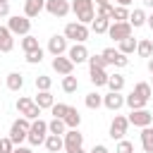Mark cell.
Instances as JSON below:
<instances>
[{"instance_id": "cell-1", "label": "cell", "mask_w": 153, "mask_h": 153, "mask_svg": "<svg viewBox=\"0 0 153 153\" xmlns=\"http://www.w3.org/2000/svg\"><path fill=\"white\" fill-rule=\"evenodd\" d=\"M72 12L76 14V22H81V24H91L96 19L93 0H72Z\"/></svg>"}, {"instance_id": "cell-2", "label": "cell", "mask_w": 153, "mask_h": 153, "mask_svg": "<svg viewBox=\"0 0 153 153\" xmlns=\"http://www.w3.org/2000/svg\"><path fill=\"white\" fill-rule=\"evenodd\" d=\"M29 127H31V120L29 117H19V120H14L12 122V127H10V139L14 141V146H22V141H26V136H29Z\"/></svg>"}, {"instance_id": "cell-3", "label": "cell", "mask_w": 153, "mask_h": 153, "mask_svg": "<svg viewBox=\"0 0 153 153\" xmlns=\"http://www.w3.org/2000/svg\"><path fill=\"white\" fill-rule=\"evenodd\" d=\"M48 134H50V131H48V122H43V120L38 117V120L31 122L26 141H29L31 146H41V143H45V136H48Z\"/></svg>"}, {"instance_id": "cell-4", "label": "cell", "mask_w": 153, "mask_h": 153, "mask_svg": "<svg viewBox=\"0 0 153 153\" xmlns=\"http://www.w3.org/2000/svg\"><path fill=\"white\" fill-rule=\"evenodd\" d=\"M7 29L14 36H26L31 31V19L26 14H10L7 17Z\"/></svg>"}, {"instance_id": "cell-5", "label": "cell", "mask_w": 153, "mask_h": 153, "mask_svg": "<svg viewBox=\"0 0 153 153\" xmlns=\"http://www.w3.org/2000/svg\"><path fill=\"white\" fill-rule=\"evenodd\" d=\"M65 36L67 41H74V43H84L88 38V26L81 24V22H69L65 26Z\"/></svg>"}, {"instance_id": "cell-6", "label": "cell", "mask_w": 153, "mask_h": 153, "mask_svg": "<svg viewBox=\"0 0 153 153\" xmlns=\"http://www.w3.org/2000/svg\"><path fill=\"white\" fill-rule=\"evenodd\" d=\"M67 50H69V43H67V36H65V33H55V36L48 38V53H50L53 57L67 55Z\"/></svg>"}, {"instance_id": "cell-7", "label": "cell", "mask_w": 153, "mask_h": 153, "mask_svg": "<svg viewBox=\"0 0 153 153\" xmlns=\"http://www.w3.org/2000/svg\"><path fill=\"white\" fill-rule=\"evenodd\" d=\"M127 129H129V117H124V115H115L112 122H110V131H108V134H110V139L120 141V139H124Z\"/></svg>"}, {"instance_id": "cell-8", "label": "cell", "mask_w": 153, "mask_h": 153, "mask_svg": "<svg viewBox=\"0 0 153 153\" xmlns=\"http://www.w3.org/2000/svg\"><path fill=\"white\" fill-rule=\"evenodd\" d=\"M131 24L129 22H110V29H108V36L110 38H115L117 43L120 41H124V38H129L131 36Z\"/></svg>"}, {"instance_id": "cell-9", "label": "cell", "mask_w": 153, "mask_h": 153, "mask_svg": "<svg viewBox=\"0 0 153 153\" xmlns=\"http://www.w3.org/2000/svg\"><path fill=\"white\" fill-rule=\"evenodd\" d=\"M62 139H65V151H67V153H74L76 148L84 146V134H81L79 129H67V131L62 134Z\"/></svg>"}, {"instance_id": "cell-10", "label": "cell", "mask_w": 153, "mask_h": 153, "mask_svg": "<svg viewBox=\"0 0 153 153\" xmlns=\"http://www.w3.org/2000/svg\"><path fill=\"white\" fill-rule=\"evenodd\" d=\"M45 10H48V14H53V17H67L69 14V10H72V5H69V0H45Z\"/></svg>"}, {"instance_id": "cell-11", "label": "cell", "mask_w": 153, "mask_h": 153, "mask_svg": "<svg viewBox=\"0 0 153 153\" xmlns=\"http://www.w3.org/2000/svg\"><path fill=\"white\" fill-rule=\"evenodd\" d=\"M153 122V112H148L146 108H139V110H131L129 112V124H134V127H148Z\"/></svg>"}, {"instance_id": "cell-12", "label": "cell", "mask_w": 153, "mask_h": 153, "mask_svg": "<svg viewBox=\"0 0 153 153\" xmlns=\"http://www.w3.org/2000/svg\"><path fill=\"white\" fill-rule=\"evenodd\" d=\"M100 55L108 60V65H115V67H127V65H129V57H127L124 53H120L117 48H105Z\"/></svg>"}, {"instance_id": "cell-13", "label": "cell", "mask_w": 153, "mask_h": 153, "mask_svg": "<svg viewBox=\"0 0 153 153\" xmlns=\"http://www.w3.org/2000/svg\"><path fill=\"white\" fill-rule=\"evenodd\" d=\"M67 57L74 62V65H81V62H88V50H86V45L84 43H74V45H69V50H67Z\"/></svg>"}, {"instance_id": "cell-14", "label": "cell", "mask_w": 153, "mask_h": 153, "mask_svg": "<svg viewBox=\"0 0 153 153\" xmlns=\"http://www.w3.org/2000/svg\"><path fill=\"white\" fill-rule=\"evenodd\" d=\"M53 69H55L57 74L67 76V74L74 72V62H72L67 55H57V57H53Z\"/></svg>"}, {"instance_id": "cell-15", "label": "cell", "mask_w": 153, "mask_h": 153, "mask_svg": "<svg viewBox=\"0 0 153 153\" xmlns=\"http://www.w3.org/2000/svg\"><path fill=\"white\" fill-rule=\"evenodd\" d=\"M103 105H105L108 110L117 112V110L124 105V96H122V91H110L108 96H103Z\"/></svg>"}, {"instance_id": "cell-16", "label": "cell", "mask_w": 153, "mask_h": 153, "mask_svg": "<svg viewBox=\"0 0 153 153\" xmlns=\"http://www.w3.org/2000/svg\"><path fill=\"white\" fill-rule=\"evenodd\" d=\"M43 10H45V0H24V14L29 19L31 17H38Z\"/></svg>"}, {"instance_id": "cell-17", "label": "cell", "mask_w": 153, "mask_h": 153, "mask_svg": "<svg viewBox=\"0 0 153 153\" xmlns=\"http://www.w3.org/2000/svg\"><path fill=\"white\" fill-rule=\"evenodd\" d=\"M14 48V33L7 26H0V53H10Z\"/></svg>"}, {"instance_id": "cell-18", "label": "cell", "mask_w": 153, "mask_h": 153, "mask_svg": "<svg viewBox=\"0 0 153 153\" xmlns=\"http://www.w3.org/2000/svg\"><path fill=\"white\" fill-rule=\"evenodd\" d=\"M108 72L105 69H100V67H91V72H88V79H91V84L98 88V86H108Z\"/></svg>"}, {"instance_id": "cell-19", "label": "cell", "mask_w": 153, "mask_h": 153, "mask_svg": "<svg viewBox=\"0 0 153 153\" xmlns=\"http://www.w3.org/2000/svg\"><path fill=\"white\" fill-rule=\"evenodd\" d=\"M33 103H36L41 110H50V108L55 105V98H53L50 91H38V96L33 98Z\"/></svg>"}, {"instance_id": "cell-20", "label": "cell", "mask_w": 153, "mask_h": 153, "mask_svg": "<svg viewBox=\"0 0 153 153\" xmlns=\"http://www.w3.org/2000/svg\"><path fill=\"white\" fill-rule=\"evenodd\" d=\"M62 120H65L67 129H79V124H81V115H79V110L72 108V105H69V110H67V115H65Z\"/></svg>"}, {"instance_id": "cell-21", "label": "cell", "mask_w": 153, "mask_h": 153, "mask_svg": "<svg viewBox=\"0 0 153 153\" xmlns=\"http://www.w3.org/2000/svg\"><path fill=\"white\" fill-rule=\"evenodd\" d=\"M45 148H48L50 153H57V151L65 148V139H62L60 134H48V136H45Z\"/></svg>"}, {"instance_id": "cell-22", "label": "cell", "mask_w": 153, "mask_h": 153, "mask_svg": "<svg viewBox=\"0 0 153 153\" xmlns=\"http://www.w3.org/2000/svg\"><path fill=\"white\" fill-rule=\"evenodd\" d=\"M141 148L146 153H153V127L151 124L141 129Z\"/></svg>"}, {"instance_id": "cell-23", "label": "cell", "mask_w": 153, "mask_h": 153, "mask_svg": "<svg viewBox=\"0 0 153 153\" xmlns=\"http://www.w3.org/2000/svg\"><path fill=\"white\" fill-rule=\"evenodd\" d=\"M5 86H7L10 91H19V88L24 86V76H22L19 72H10L7 79H5Z\"/></svg>"}, {"instance_id": "cell-24", "label": "cell", "mask_w": 153, "mask_h": 153, "mask_svg": "<svg viewBox=\"0 0 153 153\" xmlns=\"http://www.w3.org/2000/svg\"><path fill=\"white\" fill-rule=\"evenodd\" d=\"M136 45H139V41H136L134 36H129V38L120 41L117 50H120V53H124V55H131V53H136Z\"/></svg>"}, {"instance_id": "cell-25", "label": "cell", "mask_w": 153, "mask_h": 153, "mask_svg": "<svg viewBox=\"0 0 153 153\" xmlns=\"http://www.w3.org/2000/svg\"><path fill=\"white\" fill-rule=\"evenodd\" d=\"M134 93L141 96L143 100H151V96H153V86H151L148 81H139V84H134Z\"/></svg>"}, {"instance_id": "cell-26", "label": "cell", "mask_w": 153, "mask_h": 153, "mask_svg": "<svg viewBox=\"0 0 153 153\" xmlns=\"http://www.w3.org/2000/svg\"><path fill=\"white\" fill-rule=\"evenodd\" d=\"M146 103L148 100H143L141 96H136L134 91L129 93V96H124V105H129V110H139V108H146Z\"/></svg>"}, {"instance_id": "cell-27", "label": "cell", "mask_w": 153, "mask_h": 153, "mask_svg": "<svg viewBox=\"0 0 153 153\" xmlns=\"http://www.w3.org/2000/svg\"><path fill=\"white\" fill-rule=\"evenodd\" d=\"M136 53H139V57H153V41L151 38H141L139 45H136Z\"/></svg>"}, {"instance_id": "cell-28", "label": "cell", "mask_w": 153, "mask_h": 153, "mask_svg": "<svg viewBox=\"0 0 153 153\" xmlns=\"http://www.w3.org/2000/svg\"><path fill=\"white\" fill-rule=\"evenodd\" d=\"M84 103H86V108H88V110H98V108L103 105V96H100V93H96V91H91V93H86Z\"/></svg>"}, {"instance_id": "cell-29", "label": "cell", "mask_w": 153, "mask_h": 153, "mask_svg": "<svg viewBox=\"0 0 153 153\" xmlns=\"http://www.w3.org/2000/svg\"><path fill=\"white\" fill-rule=\"evenodd\" d=\"M91 29H93V33H108V29H110V19H105V17H96V19L91 22Z\"/></svg>"}, {"instance_id": "cell-30", "label": "cell", "mask_w": 153, "mask_h": 153, "mask_svg": "<svg viewBox=\"0 0 153 153\" xmlns=\"http://www.w3.org/2000/svg\"><path fill=\"white\" fill-rule=\"evenodd\" d=\"M41 45H38V38L36 36H31V33H26V36H22V50L24 53H31V50H38Z\"/></svg>"}, {"instance_id": "cell-31", "label": "cell", "mask_w": 153, "mask_h": 153, "mask_svg": "<svg viewBox=\"0 0 153 153\" xmlns=\"http://www.w3.org/2000/svg\"><path fill=\"white\" fill-rule=\"evenodd\" d=\"M48 131H50V134H60V136H62V134L67 131V124H65V120H60V117H53V120L48 122Z\"/></svg>"}, {"instance_id": "cell-32", "label": "cell", "mask_w": 153, "mask_h": 153, "mask_svg": "<svg viewBox=\"0 0 153 153\" xmlns=\"http://www.w3.org/2000/svg\"><path fill=\"white\" fill-rule=\"evenodd\" d=\"M146 19H148V17H146V12H143V10H134V12L129 14V24H131L134 29L143 26V24H146Z\"/></svg>"}, {"instance_id": "cell-33", "label": "cell", "mask_w": 153, "mask_h": 153, "mask_svg": "<svg viewBox=\"0 0 153 153\" xmlns=\"http://www.w3.org/2000/svg\"><path fill=\"white\" fill-rule=\"evenodd\" d=\"M108 88H110V91H122V88H124V76L117 74V72L110 74V76H108Z\"/></svg>"}, {"instance_id": "cell-34", "label": "cell", "mask_w": 153, "mask_h": 153, "mask_svg": "<svg viewBox=\"0 0 153 153\" xmlns=\"http://www.w3.org/2000/svg\"><path fill=\"white\" fill-rule=\"evenodd\" d=\"M76 88H79V79H76V76H72V74L62 76V91H65V93H74Z\"/></svg>"}, {"instance_id": "cell-35", "label": "cell", "mask_w": 153, "mask_h": 153, "mask_svg": "<svg viewBox=\"0 0 153 153\" xmlns=\"http://www.w3.org/2000/svg\"><path fill=\"white\" fill-rule=\"evenodd\" d=\"M31 105H33V98H29V96H19L17 98V112L19 115H26Z\"/></svg>"}, {"instance_id": "cell-36", "label": "cell", "mask_w": 153, "mask_h": 153, "mask_svg": "<svg viewBox=\"0 0 153 153\" xmlns=\"http://www.w3.org/2000/svg\"><path fill=\"white\" fill-rule=\"evenodd\" d=\"M112 22H129V10L122 7V5H117L112 10Z\"/></svg>"}, {"instance_id": "cell-37", "label": "cell", "mask_w": 153, "mask_h": 153, "mask_svg": "<svg viewBox=\"0 0 153 153\" xmlns=\"http://www.w3.org/2000/svg\"><path fill=\"white\" fill-rule=\"evenodd\" d=\"M50 86H53V79L50 76H45V74H38L36 76V88L38 91H50Z\"/></svg>"}, {"instance_id": "cell-38", "label": "cell", "mask_w": 153, "mask_h": 153, "mask_svg": "<svg viewBox=\"0 0 153 153\" xmlns=\"http://www.w3.org/2000/svg\"><path fill=\"white\" fill-rule=\"evenodd\" d=\"M112 10H115V5H98V12H96V17H105V19H110L112 22Z\"/></svg>"}, {"instance_id": "cell-39", "label": "cell", "mask_w": 153, "mask_h": 153, "mask_svg": "<svg viewBox=\"0 0 153 153\" xmlns=\"http://www.w3.org/2000/svg\"><path fill=\"white\" fill-rule=\"evenodd\" d=\"M115 153H134V143H131V141H127V139H120V141H117Z\"/></svg>"}, {"instance_id": "cell-40", "label": "cell", "mask_w": 153, "mask_h": 153, "mask_svg": "<svg viewBox=\"0 0 153 153\" xmlns=\"http://www.w3.org/2000/svg\"><path fill=\"white\" fill-rule=\"evenodd\" d=\"M43 60V48H38V50H31V53H26V62L29 65H38Z\"/></svg>"}, {"instance_id": "cell-41", "label": "cell", "mask_w": 153, "mask_h": 153, "mask_svg": "<svg viewBox=\"0 0 153 153\" xmlns=\"http://www.w3.org/2000/svg\"><path fill=\"white\" fill-rule=\"evenodd\" d=\"M88 67H100V69H105V67H108V60H105L103 55H91V57H88Z\"/></svg>"}, {"instance_id": "cell-42", "label": "cell", "mask_w": 153, "mask_h": 153, "mask_svg": "<svg viewBox=\"0 0 153 153\" xmlns=\"http://www.w3.org/2000/svg\"><path fill=\"white\" fill-rule=\"evenodd\" d=\"M67 110H69V105H65V103H55V105L50 108V112H53V117H60V120H62V117L67 115Z\"/></svg>"}, {"instance_id": "cell-43", "label": "cell", "mask_w": 153, "mask_h": 153, "mask_svg": "<svg viewBox=\"0 0 153 153\" xmlns=\"http://www.w3.org/2000/svg\"><path fill=\"white\" fill-rule=\"evenodd\" d=\"M12 151H14V141H12L10 136L0 139V153H12Z\"/></svg>"}, {"instance_id": "cell-44", "label": "cell", "mask_w": 153, "mask_h": 153, "mask_svg": "<svg viewBox=\"0 0 153 153\" xmlns=\"http://www.w3.org/2000/svg\"><path fill=\"white\" fill-rule=\"evenodd\" d=\"M88 153H110V151H108V146H103V143H96V146H93Z\"/></svg>"}, {"instance_id": "cell-45", "label": "cell", "mask_w": 153, "mask_h": 153, "mask_svg": "<svg viewBox=\"0 0 153 153\" xmlns=\"http://www.w3.org/2000/svg\"><path fill=\"white\" fill-rule=\"evenodd\" d=\"M0 17H10V2H0Z\"/></svg>"}, {"instance_id": "cell-46", "label": "cell", "mask_w": 153, "mask_h": 153, "mask_svg": "<svg viewBox=\"0 0 153 153\" xmlns=\"http://www.w3.org/2000/svg\"><path fill=\"white\" fill-rule=\"evenodd\" d=\"M12 153H33L31 148H26V146H14V151Z\"/></svg>"}, {"instance_id": "cell-47", "label": "cell", "mask_w": 153, "mask_h": 153, "mask_svg": "<svg viewBox=\"0 0 153 153\" xmlns=\"http://www.w3.org/2000/svg\"><path fill=\"white\" fill-rule=\"evenodd\" d=\"M134 0H117V5H122V7H129Z\"/></svg>"}, {"instance_id": "cell-48", "label": "cell", "mask_w": 153, "mask_h": 153, "mask_svg": "<svg viewBox=\"0 0 153 153\" xmlns=\"http://www.w3.org/2000/svg\"><path fill=\"white\" fill-rule=\"evenodd\" d=\"M146 24L151 26V31H153V14H148V19H146Z\"/></svg>"}, {"instance_id": "cell-49", "label": "cell", "mask_w": 153, "mask_h": 153, "mask_svg": "<svg viewBox=\"0 0 153 153\" xmlns=\"http://www.w3.org/2000/svg\"><path fill=\"white\" fill-rule=\"evenodd\" d=\"M148 72L153 74V57H148Z\"/></svg>"}, {"instance_id": "cell-50", "label": "cell", "mask_w": 153, "mask_h": 153, "mask_svg": "<svg viewBox=\"0 0 153 153\" xmlns=\"http://www.w3.org/2000/svg\"><path fill=\"white\" fill-rule=\"evenodd\" d=\"M141 2H143L146 7H153V0H141Z\"/></svg>"}, {"instance_id": "cell-51", "label": "cell", "mask_w": 153, "mask_h": 153, "mask_svg": "<svg viewBox=\"0 0 153 153\" xmlns=\"http://www.w3.org/2000/svg\"><path fill=\"white\" fill-rule=\"evenodd\" d=\"M110 0H96V5H108Z\"/></svg>"}, {"instance_id": "cell-52", "label": "cell", "mask_w": 153, "mask_h": 153, "mask_svg": "<svg viewBox=\"0 0 153 153\" xmlns=\"http://www.w3.org/2000/svg\"><path fill=\"white\" fill-rule=\"evenodd\" d=\"M74 153H86V151H84V148H76V151H74Z\"/></svg>"}, {"instance_id": "cell-53", "label": "cell", "mask_w": 153, "mask_h": 153, "mask_svg": "<svg viewBox=\"0 0 153 153\" xmlns=\"http://www.w3.org/2000/svg\"><path fill=\"white\" fill-rule=\"evenodd\" d=\"M0 2H10V0H0Z\"/></svg>"}, {"instance_id": "cell-54", "label": "cell", "mask_w": 153, "mask_h": 153, "mask_svg": "<svg viewBox=\"0 0 153 153\" xmlns=\"http://www.w3.org/2000/svg\"><path fill=\"white\" fill-rule=\"evenodd\" d=\"M151 86H153V79H151Z\"/></svg>"}, {"instance_id": "cell-55", "label": "cell", "mask_w": 153, "mask_h": 153, "mask_svg": "<svg viewBox=\"0 0 153 153\" xmlns=\"http://www.w3.org/2000/svg\"><path fill=\"white\" fill-rule=\"evenodd\" d=\"M0 84H2V81H0Z\"/></svg>"}]
</instances>
